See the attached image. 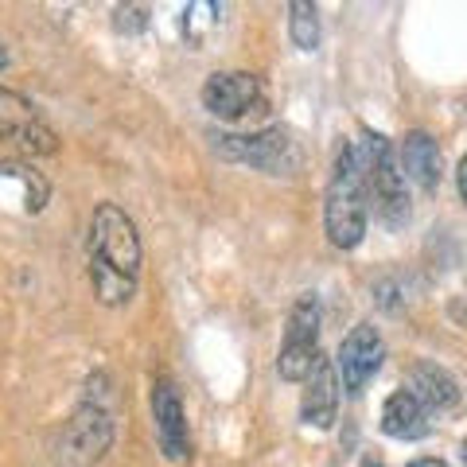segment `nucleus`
Returning <instances> with one entry per match:
<instances>
[{
  "instance_id": "obj_1",
  "label": "nucleus",
  "mask_w": 467,
  "mask_h": 467,
  "mask_svg": "<svg viewBox=\"0 0 467 467\" xmlns=\"http://www.w3.org/2000/svg\"><path fill=\"white\" fill-rule=\"evenodd\" d=\"M86 257H90L94 296L106 308H121V304L133 300L140 281V234L137 223L117 202H101L94 211Z\"/></svg>"
},
{
  "instance_id": "obj_2",
  "label": "nucleus",
  "mask_w": 467,
  "mask_h": 467,
  "mask_svg": "<svg viewBox=\"0 0 467 467\" xmlns=\"http://www.w3.org/2000/svg\"><path fill=\"white\" fill-rule=\"evenodd\" d=\"M370 202H367V164H362L358 144L350 140L335 160L327 195H324V230L335 250H355L367 238Z\"/></svg>"
},
{
  "instance_id": "obj_3",
  "label": "nucleus",
  "mask_w": 467,
  "mask_h": 467,
  "mask_svg": "<svg viewBox=\"0 0 467 467\" xmlns=\"http://www.w3.org/2000/svg\"><path fill=\"white\" fill-rule=\"evenodd\" d=\"M106 374L90 378V393L86 401L70 413V420L58 429L55 460L58 467H94L113 444V409L106 393Z\"/></svg>"
},
{
  "instance_id": "obj_4",
  "label": "nucleus",
  "mask_w": 467,
  "mask_h": 467,
  "mask_svg": "<svg viewBox=\"0 0 467 467\" xmlns=\"http://www.w3.org/2000/svg\"><path fill=\"white\" fill-rule=\"evenodd\" d=\"M355 144L362 152V164H367V202L374 218L386 230H405L409 218H413V207H409V187L401 180V168H398V156H393L389 140L382 133L362 129Z\"/></svg>"
},
{
  "instance_id": "obj_5",
  "label": "nucleus",
  "mask_w": 467,
  "mask_h": 467,
  "mask_svg": "<svg viewBox=\"0 0 467 467\" xmlns=\"http://www.w3.org/2000/svg\"><path fill=\"white\" fill-rule=\"evenodd\" d=\"M214 152L230 164H245L265 175H296L304 156L288 129H261V133H223L214 140Z\"/></svg>"
},
{
  "instance_id": "obj_6",
  "label": "nucleus",
  "mask_w": 467,
  "mask_h": 467,
  "mask_svg": "<svg viewBox=\"0 0 467 467\" xmlns=\"http://www.w3.org/2000/svg\"><path fill=\"white\" fill-rule=\"evenodd\" d=\"M319 358V300L312 292L292 304L288 312V327H285V343L281 355H276V370H281L285 382H304L308 370Z\"/></svg>"
},
{
  "instance_id": "obj_7",
  "label": "nucleus",
  "mask_w": 467,
  "mask_h": 467,
  "mask_svg": "<svg viewBox=\"0 0 467 467\" xmlns=\"http://www.w3.org/2000/svg\"><path fill=\"white\" fill-rule=\"evenodd\" d=\"M202 106L223 121H250V117H261L269 109V98L261 78L250 70H214L202 82Z\"/></svg>"
},
{
  "instance_id": "obj_8",
  "label": "nucleus",
  "mask_w": 467,
  "mask_h": 467,
  "mask_svg": "<svg viewBox=\"0 0 467 467\" xmlns=\"http://www.w3.org/2000/svg\"><path fill=\"white\" fill-rule=\"evenodd\" d=\"M0 140H8L12 149H20L27 156H51L58 149L55 129L43 121L39 109L16 90L0 86Z\"/></svg>"
},
{
  "instance_id": "obj_9",
  "label": "nucleus",
  "mask_w": 467,
  "mask_h": 467,
  "mask_svg": "<svg viewBox=\"0 0 467 467\" xmlns=\"http://www.w3.org/2000/svg\"><path fill=\"white\" fill-rule=\"evenodd\" d=\"M386 358V343L378 335L374 324H355L347 331V339L339 343V355H335V374H339V389L347 393H362L370 378L382 370Z\"/></svg>"
},
{
  "instance_id": "obj_10",
  "label": "nucleus",
  "mask_w": 467,
  "mask_h": 467,
  "mask_svg": "<svg viewBox=\"0 0 467 467\" xmlns=\"http://www.w3.org/2000/svg\"><path fill=\"white\" fill-rule=\"evenodd\" d=\"M152 425H156V441L160 451L171 460V463H183L192 456V444H187V413H183V398L175 382L160 378L152 386Z\"/></svg>"
},
{
  "instance_id": "obj_11",
  "label": "nucleus",
  "mask_w": 467,
  "mask_h": 467,
  "mask_svg": "<svg viewBox=\"0 0 467 467\" xmlns=\"http://www.w3.org/2000/svg\"><path fill=\"white\" fill-rule=\"evenodd\" d=\"M339 374H335L331 358H316V367L304 378V401H300V420L308 429H331L335 413H339Z\"/></svg>"
},
{
  "instance_id": "obj_12",
  "label": "nucleus",
  "mask_w": 467,
  "mask_h": 467,
  "mask_svg": "<svg viewBox=\"0 0 467 467\" xmlns=\"http://www.w3.org/2000/svg\"><path fill=\"white\" fill-rule=\"evenodd\" d=\"M398 168H401V180L420 187V192H436L441 187V175H444V160H441V144H436L429 133H409L401 140V152H398Z\"/></svg>"
},
{
  "instance_id": "obj_13",
  "label": "nucleus",
  "mask_w": 467,
  "mask_h": 467,
  "mask_svg": "<svg viewBox=\"0 0 467 467\" xmlns=\"http://www.w3.org/2000/svg\"><path fill=\"white\" fill-rule=\"evenodd\" d=\"M405 389L429 409V417L432 413H448V409L460 405V382L444 367H436V362H417V367L409 370V386Z\"/></svg>"
},
{
  "instance_id": "obj_14",
  "label": "nucleus",
  "mask_w": 467,
  "mask_h": 467,
  "mask_svg": "<svg viewBox=\"0 0 467 467\" xmlns=\"http://www.w3.org/2000/svg\"><path fill=\"white\" fill-rule=\"evenodd\" d=\"M382 432L389 441H425L432 432V420H429V409L420 405L409 389L389 393L386 405H382Z\"/></svg>"
},
{
  "instance_id": "obj_15",
  "label": "nucleus",
  "mask_w": 467,
  "mask_h": 467,
  "mask_svg": "<svg viewBox=\"0 0 467 467\" xmlns=\"http://www.w3.org/2000/svg\"><path fill=\"white\" fill-rule=\"evenodd\" d=\"M223 16H226V5H192V8H183V39L199 51L202 43L218 32Z\"/></svg>"
},
{
  "instance_id": "obj_16",
  "label": "nucleus",
  "mask_w": 467,
  "mask_h": 467,
  "mask_svg": "<svg viewBox=\"0 0 467 467\" xmlns=\"http://www.w3.org/2000/svg\"><path fill=\"white\" fill-rule=\"evenodd\" d=\"M288 36L300 51H316L319 47V12L316 5H304V0H292L288 5Z\"/></svg>"
},
{
  "instance_id": "obj_17",
  "label": "nucleus",
  "mask_w": 467,
  "mask_h": 467,
  "mask_svg": "<svg viewBox=\"0 0 467 467\" xmlns=\"http://www.w3.org/2000/svg\"><path fill=\"white\" fill-rule=\"evenodd\" d=\"M117 32H137V27L149 24V16H144L140 5H129V8H117Z\"/></svg>"
},
{
  "instance_id": "obj_18",
  "label": "nucleus",
  "mask_w": 467,
  "mask_h": 467,
  "mask_svg": "<svg viewBox=\"0 0 467 467\" xmlns=\"http://www.w3.org/2000/svg\"><path fill=\"white\" fill-rule=\"evenodd\" d=\"M405 467H448L441 456H417V460H409Z\"/></svg>"
},
{
  "instance_id": "obj_19",
  "label": "nucleus",
  "mask_w": 467,
  "mask_h": 467,
  "mask_svg": "<svg viewBox=\"0 0 467 467\" xmlns=\"http://www.w3.org/2000/svg\"><path fill=\"white\" fill-rule=\"evenodd\" d=\"M362 467H386V463H382V456H367V460H362Z\"/></svg>"
},
{
  "instance_id": "obj_20",
  "label": "nucleus",
  "mask_w": 467,
  "mask_h": 467,
  "mask_svg": "<svg viewBox=\"0 0 467 467\" xmlns=\"http://www.w3.org/2000/svg\"><path fill=\"white\" fill-rule=\"evenodd\" d=\"M0 67H5V51H0Z\"/></svg>"
}]
</instances>
